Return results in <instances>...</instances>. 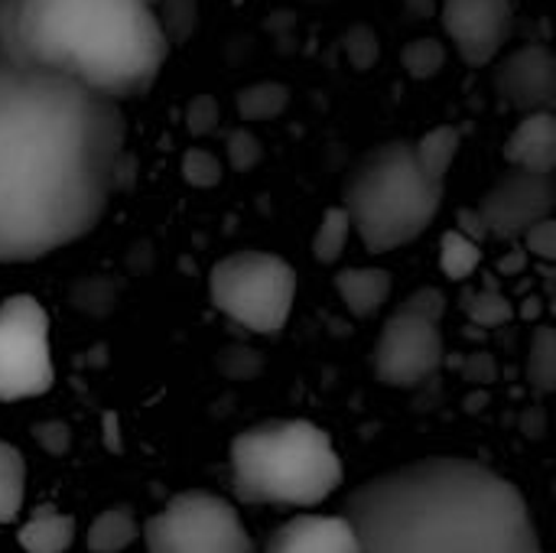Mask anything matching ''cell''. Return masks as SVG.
Returning a JSON list of instances; mask_svg holds the SVG:
<instances>
[{"mask_svg":"<svg viewBox=\"0 0 556 553\" xmlns=\"http://www.w3.org/2000/svg\"><path fill=\"white\" fill-rule=\"evenodd\" d=\"M218 368L228 378H254L261 372V355L248 345H231L218 355Z\"/></svg>","mask_w":556,"mask_h":553,"instance_id":"cell-31","label":"cell"},{"mask_svg":"<svg viewBox=\"0 0 556 553\" xmlns=\"http://www.w3.org/2000/svg\"><path fill=\"white\" fill-rule=\"evenodd\" d=\"M16 541L23 553H68L75 544V518L42 505L23 521Z\"/></svg>","mask_w":556,"mask_h":553,"instance_id":"cell-16","label":"cell"},{"mask_svg":"<svg viewBox=\"0 0 556 553\" xmlns=\"http://www.w3.org/2000/svg\"><path fill=\"white\" fill-rule=\"evenodd\" d=\"M212 303L238 326L257 336L280 332L293 313L296 274L270 251H235L208 274Z\"/></svg>","mask_w":556,"mask_h":553,"instance_id":"cell-6","label":"cell"},{"mask_svg":"<svg viewBox=\"0 0 556 553\" xmlns=\"http://www.w3.org/2000/svg\"><path fill=\"white\" fill-rule=\"evenodd\" d=\"M222 121V108L212 95H195L189 104H186V127L192 137H208Z\"/></svg>","mask_w":556,"mask_h":553,"instance_id":"cell-30","label":"cell"},{"mask_svg":"<svg viewBox=\"0 0 556 553\" xmlns=\"http://www.w3.org/2000/svg\"><path fill=\"white\" fill-rule=\"evenodd\" d=\"M33 440L49 453V456H65L72 447V430L62 420H42L33 427Z\"/></svg>","mask_w":556,"mask_h":553,"instance_id":"cell-34","label":"cell"},{"mask_svg":"<svg viewBox=\"0 0 556 553\" xmlns=\"http://www.w3.org/2000/svg\"><path fill=\"white\" fill-rule=\"evenodd\" d=\"M525 248L531 251V254H538V257H544V261H554L556 257V222L554 218H544V222H538V225H531L525 235Z\"/></svg>","mask_w":556,"mask_h":553,"instance_id":"cell-35","label":"cell"},{"mask_svg":"<svg viewBox=\"0 0 556 553\" xmlns=\"http://www.w3.org/2000/svg\"><path fill=\"white\" fill-rule=\"evenodd\" d=\"M443 205V183L427 176L410 140L368 150L342 186V209L365 251L391 254L417 241Z\"/></svg>","mask_w":556,"mask_h":553,"instance_id":"cell-5","label":"cell"},{"mask_svg":"<svg viewBox=\"0 0 556 553\" xmlns=\"http://www.w3.org/2000/svg\"><path fill=\"white\" fill-rule=\"evenodd\" d=\"M140 535L147 553H257L238 508L205 489L173 495Z\"/></svg>","mask_w":556,"mask_h":553,"instance_id":"cell-8","label":"cell"},{"mask_svg":"<svg viewBox=\"0 0 556 553\" xmlns=\"http://www.w3.org/2000/svg\"><path fill=\"white\" fill-rule=\"evenodd\" d=\"M342 518L362 553H541L521 489L463 456L414 460L365 479Z\"/></svg>","mask_w":556,"mask_h":553,"instance_id":"cell-2","label":"cell"},{"mask_svg":"<svg viewBox=\"0 0 556 553\" xmlns=\"http://www.w3.org/2000/svg\"><path fill=\"white\" fill-rule=\"evenodd\" d=\"M404 3H407V10H410L417 20H424V16L433 13V0H404Z\"/></svg>","mask_w":556,"mask_h":553,"instance_id":"cell-37","label":"cell"},{"mask_svg":"<svg viewBox=\"0 0 556 553\" xmlns=\"http://www.w3.org/2000/svg\"><path fill=\"white\" fill-rule=\"evenodd\" d=\"M554 176H538L525 169H508L476 205L489 238H521L531 225L554 218Z\"/></svg>","mask_w":556,"mask_h":553,"instance_id":"cell-10","label":"cell"},{"mask_svg":"<svg viewBox=\"0 0 556 553\" xmlns=\"http://www.w3.org/2000/svg\"><path fill=\"white\" fill-rule=\"evenodd\" d=\"M505 160L511 169L554 176L556 169V117L554 111L525 114L505 143Z\"/></svg>","mask_w":556,"mask_h":553,"instance_id":"cell-14","label":"cell"},{"mask_svg":"<svg viewBox=\"0 0 556 553\" xmlns=\"http://www.w3.org/2000/svg\"><path fill=\"white\" fill-rule=\"evenodd\" d=\"M378 36L368 29V26H355L349 36H345V52H349V59H352V65L355 68H368L375 59H378Z\"/></svg>","mask_w":556,"mask_h":553,"instance_id":"cell-33","label":"cell"},{"mask_svg":"<svg viewBox=\"0 0 556 553\" xmlns=\"http://www.w3.org/2000/svg\"><path fill=\"white\" fill-rule=\"evenodd\" d=\"M342 479L329 433L309 420H264L231 443V486L244 505L316 508Z\"/></svg>","mask_w":556,"mask_h":553,"instance_id":"cell-4","label":"cell"},{"mask_svg":"<svg viewBox=\"0 0 556 553\" xmlns=\"http://www.w3.org/2000/svg\"><path fill=\"white\" fill-rule=\"evenodd\" d=\"M140 538V525L127 508H108L101 512L88 528V551L91 553H124Z\"/></svg>","mask_w":556,"mask_h":553,"instance_id":"cell-17","label":"cell"},{"mask_svg":"<svg viewBox=\"0 0 556 553\" xmlns=\"http://www.w3.org/2000/svg\"><path fill=\"white\" fill-rule=\"evenodd\" d=\"M117 101L0 49V264L85 238L127 166Z\"/></svg>","mask_w":556,"mask_h":553,"instance_id":"cell-1","label":"cell"},{"mask_svg":"<svg viewBox=\"0 0 556 553\" xmlns=\"http://www.w3.org/2000/svg\"><path fill=\"white\" fill-rule=\"evenodd\" d=\"M446 297L437 287H417L384 323L375 345V375L391 388H417L443 365Z\"/></svg>","mask_w":556,"mask_h":553,"instance_id":"cell-7","label":"cell"},{"mask_svg":"<svg viewBox=\"0 0 556 553\" xmlns=\"http://www.w3.org/2000/svg\"><path fill=\"white\" fill-rule=\"evenodd\" d=\"M0 49L13 59H26L20 46V0H0Z\"/></svg>","mask_w":556,"mask_h":553,"instance_id":"cell-32","label":"cell"},{"mask_svg":"<svg viewBox=\"0 0 556 553\" xmlns=\"http://www.w3.org/2000/svg\"><path fill=\"white\" fill-rule=\"evenodd\" d=\"M150 10L169 46L186 42L199 23V0H150Z\"/></svg>","mask_w":556,"mask_h":553,"instance_id":"cell-23","label":"cell"},{"mask_svg":"<svg viewBox=\"0 0 556 553\" xmlns=\"http://www.w3.org/2000/svg\"><path fill=\"white\" fill-rule=\"evenodd\" d=\"M20 46L117 104L147 95L169 55L147 0H20Z\"/></svg>","mask_w":556,"mask_h":553,"instance_id":"cell-3","label":"cell"},{"mask_svg":"<svg viewBox=\"0 0 556 553\" xmlns=\"http://www.w3.org/2000/svg\"><path fill=\"white\" fill-rule=\"evenodd\" d=\"M528 378L541 394H551L556 385V332L551 326H541L531 336L528 349Z\"/></svg>","mask_w":556,"mask_h":553,"instance_id":"cell-24","label":"cell"},{"mask_svg":"<svg viewBox=\"0 0 556 553\" xmlns=\"http://www.w3.org/2000/svg\"><path fill=\"white\" fill-rule=\"evenodd\" d=\"M235 104L244 121H274L287 111L290 88L280 81H254L235 95Z\"/></svg>","mask_w":556,"mask_h":553,"instance_id":"cell-20","label":"cell"},{"mask_svg":"<svg viewBox=\"0 0 556 553\" xmlns=\"http://www.w3.org/2000/svg\"><path fill=\"white\" fill-rule=\"evenodd\" d=\"M26 499V460L16 447L0 440V525L13 521Z\"/></svg>","mask_w":556,"mask_h":553,"instance_id":"cell-19","label":"cell"},{"mask_svg":"<svg viewBox=\"0 0 556 553\" xmlns=\"http://www.w3.org/2000/svg\"><path fill=\"white\" fill-rule=\"evenodd\" d=\"M498 95L525 114L554 111L556 104V59L551 46L528 42L508 52L495 68Z\"/></svg>","mask_w":556,"mask_h":553,"instance_id":"cell-12","label":"cell"},{"mask_svg":"<svg viewBox=\"0 0 556 553\" xmlns=\"http://www.w3.org/2000/svg\"><path fill=\"white\" fill-rule=\"evenodd\" d=\"M410 143H414V156L424 166V173L446 183V173L453 169V160H456L459 143H463L459 127L443 124V127H433L430 134H424L420 140H410Z\"/></svg>","mask_w":556,"mask_h":553,"instance_id":"cell-18","label":"cell"},{"mask_svg":"<svg viewBox=\"0 0 556 553\" xmlns=\"http://www.w3.org/2000/svg\"><path fill=\"white\" fill-rule=\"evenodd\" d=\"M463 310H466V316L472 319V323H479V326H505L511 316H515V310H511V303L505 300V293H498V287L495 284H485L482 290H472L466 300H463Z\"/></svg>","mask_w":556,"mask_h":553,"instance_id":"cell-25","label":"cell"},{"mask_svg":"<svg viewBox=\"0 0 556 553\" xmlns=\"http://www.w3.org/2000/svg\"><path fill=\"white\" fill-rule=\"evenodd\" d=\"M336 290L352 316L368 319L388 303L394 280L384 267H342L336 274Z\"/></svg>","mask_w":556,"mask_h":553,"instance_id":"cell-15","label":"cell"},{"mask_svg":"<svg viewBox=\"0 0 556 553\" xmlns=\"http://www.w3.org/2000/svg\"><path fill=\"white\" fill-rule=\"evenodd\" d=\"M222 160L212 153V150H202V147H192L182 153V179L195 189H212L222 183Z\"/></svg>","mask_w":556,"mask_h":553,"instance_id":"cell-28","label":"cell"},{"mask_svg":"<svg viewBox=\"0 0 556 553\" xmlns=\"http://www.w3.org/2000/svg\"><path fill=\"white\" fill-rule=\"evenodd\" d=\"M479 264H482V244H476L466 235H459L456 228H450L440 241V271L450 280H466L479 271Z\"/></svg>","mask_w":556,"mask_h":553,"instance_id":"cell-22","label":"cell"},{"mask_svg":"<svg viewBox=\"0 0 556 553\" xmlns=\"http://www.w3.org/2000/svg\"><path fill=\"white\" fill-rule=\"evenodd\" d=\"M225 156H228V166H231L235 173H251V169L261 163L264 147H261V140H257L251 130L238 127V130H231L228 140H225Z\"/></svg>","mask_w":556,"mask_h":553,"instance_id":"cell-29","label":"cell"},{"mask_svg":"<svg viewBox=\"0 0 556 553\" xmlns=\"http://www.w3.org/2000/svg\"><path fill=\"white\" fill-rule=\"evenodd\" d=\"M401 62H404V68H407V75L410 78H417V81H424V78H433L440 68H443V62H446V49H443V42L440 39H414V42H407L404 46V52H401Z\"/></svg>","mask_w":556,"mask_h":553,"instance_id":"cell-26","label":"cell"},{"mask_svg":"<svg viewBox=\"0 0 556 553\" xmlns=\"http://www.w3.org/2000/svg\"><path fill=\"white\" fill-rule=\"evenodd\" d=\"M349 238H352V222H349L342 205H332L323 215V222H319V228L313 235V257L323 261V264H336L345 254Z\"/></svg>","mask_w":556,"mask_h":553,"instance_id":"cell-21","label":"cell"},{"mask_svg":"<svg viewBox=\"0 0 556 553\" xmlns=\"http://www.w3.org/2000/svg\"><path fill=\"white\" fill-rule=\"evenodd\" d=\"M456 231L466 235V238L476 241V244H482V241L489 238V231H485V225H482V218H479L476 209H459V215H456Z\"/></svg>","mask_w":556,"mask_h":553,"instance_id":"cell-36","label":"cell"},{"mask_svg":"<svg viewBox=\"0 0 556 553\" xmlns=\"http://www.w3.org/2000/svg\"><path fill=\"white\" fill-rule=\"evenodd\" d=\"M440 20L459 59L482 68L498 59L515 26V0H440Z\"/></svg>","mask_w":556,"mask_h":553,"instance_id":"cell-11","label":"cell"},{"mask_svg":"<svg viewBox=\"0 0 556 553\" xmlns=\"http://www.w3.org/2000/svg\"><path fill=\"white\" fill-rule=\"evenodd\" d=\"M72 303L88 316H104L117 303V284L108 277H88L72 287Z\"/></svg>","mask_w":556,"mask_h":553,"instance_id":"cell-27","label":"cell"},{"mask_svg":"<svg viewBox=\"0 0 556 553\" xmlns=\"http://www.w3.org/2000/svg\"><path fill=\"white\" fill-rule=\"evenodd\" d=\"M55 385L49 313L36 297L16 293L0 303V404L46 394Z\"/></svg>","mask_w":556,"mask_h":553,"instance_id":"cell-9","label":"cell"},{"mask_svg":"<svg viewBox=\"0 0 556 553\" xmlns=\"http://www.w3.org/2000/svg\"><path fill=\"white\" fill-rule=\"evenodd\" d=\"M264 553H362L358 535L342 515H296L264 544Z\"/></svg>","mask_w":556,"mask_h":553,"instance_id":"cell-13","label":"cell"}]
</instances>
